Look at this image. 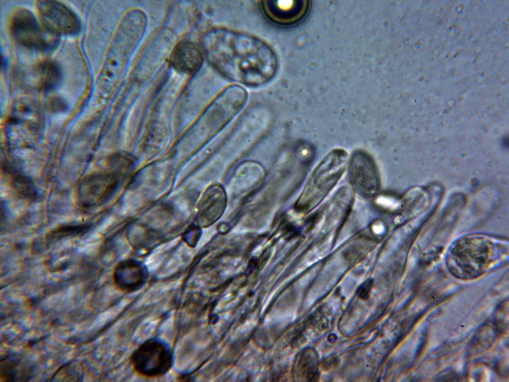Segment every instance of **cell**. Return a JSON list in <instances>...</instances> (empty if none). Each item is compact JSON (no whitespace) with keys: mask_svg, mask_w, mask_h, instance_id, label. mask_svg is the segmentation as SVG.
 Returning <instances> with one entry per match:
<instances>
[{"mask_svg":"<svg viewBox=\"0 0 509 382\" xmlns=\"http://www.w3.org/2000/svg\"><path fill=\"white\" fill-rule=\"evenodd\" d=\"M202 44L212 67L236 83L259 87L272 80L277 72L278 61L274 50L249 33L215 28L204 35Z\"/></svg>","mask_w":509,"mask_h":382,"instance_id":"1","label":"cell"},{"mask_svg":"<svg viewBox=\"0 0 509 382\" xmlns=\"http://www.w3.org/2000/svg\"><path fill=\"white\" fill-rule=\"evenodd\" d=\"M508 245L504 240L492 236L473 234L457 240L450 248L446 263L457 278H477L505 261Z\"/></svg>","mask_w":509,"mask_h":382,"instance_id":"2","label":"cell"},{"mask_svg":"<svg viewBox=\"0 0 509 382\" xmlns=\"http://www.w3.org/2000/svg\"><path fill=\"white\" fill-rule=\"evenodd\" d=\"M348 154L341 148L330 151L316 166L301 196L302 203L308 204L324 196L345 171Z\"/></svg>","mask_w":509,"mask_h":382,"instance_id":"3","label":"cell"},{"mask_svg":"<svg viewBox=\"0 0 509 382\" xmlns=\"http://www.w3.org/2000/svg\"><path fill=\"white\" fill-rule=\"evenodd\" d=\"M12 36L20 44L39 51L54 48L58 36L48 30L34 14L25 8L17 10L10 20Z\"/></svg>","mask_w":509,"mask_h":382,"instance_id":"4","label":"cell"},{"mask_svg":"<svg viewBox=\"0 0 509 382\" xmlns=\"http://www.w3.org/2000/svg\"><path fill=\"white\" fill-rule=\"evenodd\" d=\"M134 371L140 376L156 378L167 374L173 363L170 346L164 341L150 339L134 350L131 357Z\"/></svg>","mask_w":509,"mask_h":382,"instance_id":"5","label":"cell"},{"mask_svg":"<svg viewBox=\"0 0 509 382\" xmlns=\"http://www.w3.org/2000/svg\"><path fill=\"white\" fill-rule=\"evenodd\" d=\"M348 177L356 190L363 195H375L381 187V177L375 160L368 151L358 149L352 153L348 164Z\"/></svg>","mask_w":509,"mask_h":382,"instance_id":"6","label":"cell"},{"mask_svg":"<svg viewBox=\"0 0 509 382\" xmlns=\"http://www.w3.org/2000/svg\"><path fill=\"white\" fill-rule=\"evenodd\" d=\"M35 107L27 102L15 107L6 127L8 139L13 146H32L39 128V114Z\"/></svg>","mask_w":509,"mask_h":382,"instance_id":"7","label":"cell"},{"mask_svg":"<svg viewBox=\"0 0 509 382\" xmlns=\"http://www.w3.org/2000/svg\"><path fill=\"white\" fill-rule=\"evenodd\" d=\"M118 184V176L114 173H96L87 176L78 187V203L85 209L99 207L110 198Z\"/></svg>","mask_w":509,"mask_h":382,"instance_id":"8","label":"cell"},{"mask_svg":"<svg viewBox=\"0 0 509 382\" xmlns=\"http://www.w3.org/2000/svg\"><path fill=\"white\" fill-rule=\"evenodd\" d=\"M37 7L40 21L53 34L74 35L79 32V18L65 4L57 1L42 0L37 2Z\"/></svg>","mask_w":509,"mask_h":382,"instance_id":"9","label":"cell"},{"mask_svg":"<svg viewBox=\"0 0 509 382\" xmlns=\"http://www.w3.org/2000/svg\"><path fill=\"white\" fill-rule=\"evenodd\" d=\"M260 6L266 19L280 26L295 24L303 17L306 9L303 1L295 0H263Z\"/></svg>","mask_w":509,"mask_h":382,"instance_id":"10","label":"cell"},{"mask_svg":"<svg viewBox=\"0 0 509 382\" xmlns=\"http://www.w3.org/2000/svg\"><path fill=\"white\" fill-rule=\"evenodd\" d=\"M148 278V272L146 267L133 260H127L118 263L112 275L113 282L116 287L127 293L139 290L144 286Z\"/></svg>","mask_w":509,"mask_h":382,"instance_id":"11","label":"cell"},{"mask_svg":"<svg viewBox=\"0 0 509 382\" xmlns=\"http://www.w3.org/2000/svg\"><path fill=\"white\" fill-rule=\"evenodd\" d=\"M203 53L195 42L189 40L179 42L174 47L170 58L172 67L184 75H192L201 67Z\"/></svg>","mask_w":509,"mask_h":382,"instance_id":"12","label":"cell"},{"mask_svg":"<svg viewBox=\"0 0 509 382\" xmlns=\"http://www.w3.org/2000/svg\"><path fill=\"white\" fill-rule=\"evenodd\" d=\"M33 371L32 364L19 354H8L1 358L0 382L27 381L32 378Z\"/></svg>","mask_w":509,"mask_h":382,"instance_id":"13","label":"cell"},{"mask_svg":"<svg viewBox=\"0 0 509 382\" xmlns=\"http://www.w3.org/2000/svg\"><path fill=\"white\" fill-rule=\"evenodd\" d=\"M3 168L10 187L20 197L29 201L37 199L38 191L30 178L6 163L4 164Z\"/></svg>","mask_w":509,"mask_h":382,"instance_id":"14","label":"cell"},{"mask_svg":"<svg viewBox=\"0 0 509 382\" xmlns=\"http://www.w3.org/2000/svg\"><path fill=\"white\" fill-rule=\"evenodd\" d=\"M319 359L315 350L307 348L300 354L296 360L294 375L299 381H314L318 377Z\"/></svg>","mask_w":509,"mask_h":382,"instance_id":"15","label":"cell"},{"mask_svg":"<svg viewBox=\"0 0 509 382\" xmlns=\"http://www.w3.org/2000/svg\"><path fill=\"white\" fill-rule=\"evenodd\" d=\"M40 83L41 87L46 91L52 90L60 84L62 77V71L59 65L53 61H46L39 68Z\"/></svg>","mask_w":509,"mask_h":382,"instance_id":"16","label":"cell"},{"mask_svg":"<svg viewBox=\"0 0 509 382\" xmlns=\"http://www.w3.org/2000/svg\"><path fill=\"white\" fill-rule=\"evenodd\" d=\"M88 223L68 224L60 225L50 231L46 236L49 241H55L66 237L79 236L85 233L91 227Z\"/></svg>","mask_w":509,"mask_h":382,"instance_id":"17","label":"cell"},{"mask_svg":"<svg viewBox=\"0 0 509 382\" xmlns=\"http://www.w3.org/2000/svg\"><path fill=\"white\" fill-rule=\"evenodd\" d=\"M83 368L75 362L67 363L58 369L48 381H80L83 378Z\"/></svg>","mask_w":509,"mask_h":382,"instance_id":"18","label":"cell"},{"mask_svg":"<svg viewBox=\"0 0 509 382\" xmlns=\"http://www.w3.org/2000/svg\"><path fill=\"white\" fill-rule=\"evenodd\" d=\"M47 107L49 110L53 112H62L68 108L66 101L59 96H53L47 100Z\"/></svg>","mask_w":509,"mask_h":382,"instance_id":"19","label":"cell"},{"mask_svg":"<svg viewBox=\"0 0 509 382\" xmlns=\"http://www.w3.org/2000/svg\"><path fill=\"white\" fill-rule=\"evenodd\" d=\"M373 284V280L371 279L363 282L357 289V296L363 300H367L370 297Z\"/></svg>","mask_w":509,"mask_h":382,"instance_id":"20","label":"cell"},{"mask_svg":"<svg viewBox=\"0 0 509 382\" xmlns=\"http://www.w3.org/2000/svg\"><path fill=\"white\" fill-rule=\"evenodd\" d=\"M198 234V229L196 226L190 227L184 234V241L192 246L196 242Z\"/></svg>","mask_w":509,"mask_h":382,"instance_id":"21","label":"cell"}]
</instances>
